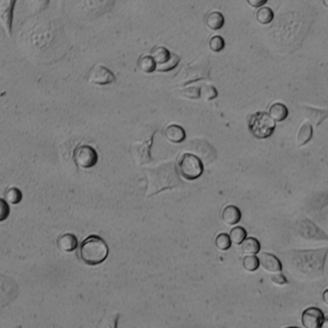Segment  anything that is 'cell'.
<instances>
[{"label": "cell", "mask_w": 328, "mask_h": 328, "mask_svg": "<svg viewBox=\"0 0 328 328\" xmlns=\"http://www.w3.org/2000/svg\"><path fill=\"white\" fill-rule=\"evenodd\" d=\"M249 130L254 137L258 139H265L273 135L275 129V121L269 113L265 111H257L249 118Z\"/></svg>", "instance_id": "4"}, {"label": "cell", "mask_w": 328, "mask_h": 328, "mask_svg": "<svg viewBox=\"0 0 328 328\" xmlns=\"http://www.w3.org/2000/svg\"><path fill=\"white\" fill-rule=\"evenodd\" d=\"M324 319L323 312L317 307H309L301 315V323L304 328H320Z\"/></svg>", "instance_id": "10"}, {"label": "cell", "mask_w": 328, "mask_h": 328, "mask_svg": "<svg viewBox=\"0 0 328 328\" xmlns=\"http://www.w3.org/2000/svg\"><path fill=\"white\" fill-rule=\"evenodd\" d=\"M231 241L227 233H220L215 239V245L220 251H228L231 247Z\"/></svg>", "instance_id": "29"}, {"label": "cell", "mask_w": 328, "mask_h": 328, "mask_svg": "<svg viewBox=\"0 0 328 328\" xmlns=\"http://www.w3.org/2000/svg\"><path fill=\"white\" fill-rule=\"evenodd\" d=\"M303 112L312 126L319 127V125L328 117L327 109H317L309 106L303 107Z\"/></svg>", "instance_id": "12"}, {"label": "cell", "mask_w": 328, "mask_h": 328, "mask_svg": "<svg viewBox=\"0 0 328 328\" xmlns=\"http://www.w3.org/2000/svg\"><path fill=\"white\" fill-rule=\"evenodd\" d=\"M269 114L275 122H281L288 117L289 110L282 103H273L269 109Z\"/></svg>", "instance_id": "17"}, {"label": "cell", "mask_w": 328, "mask_h": 328, "mask_svg": "<svg viewBox=\"0 0 328 328\" xmlns=\"http://www.w3.org/2000/svg\"><path fill=\"white\" fill-rule=\"evenodd\" d=\"M164 136L165 137L173 143H182L184 141L186 134L183 128L179 126V125H170L165 129L164 131Z\"/></svg>", "instance_id": "15"}, {"label": "cell", "mask_w": 328, "mask_h": 328, "mask_svg": "<svg viewBox=\"0 0 328 328\" xmlns=\"http://www.w3.org/2000/svg\"><path fill=\"white\" fill-rule=\"evenodd\" d=\"M138 67L142 72L152 73L155 71L156 64L151 56L146 55V56H142L138 60Z\"/></svg>", "instance_id": "21"}, {"label": "cell", "mask_w": 328, "mask_h": 328, "mask_svg": "<svg viewBox=\"0 0 328 328\" xmlns=\"http://www.w3.org/2000/svg\"><path fill=\"white\" fill-rule=\"evenodd\" d=\"M271 280H272V282L273 284L278 285V286H283V285H287L288 284L287 278L281 273H273L271 275Z\"/></svg>", "instance_id": "34"}, {"label": "cell", "mask_w": 328, "mask_h": 328, "mask_svg": "<svg viewBox=\"0 0 328 328\" xmlns=\"http://www.w3.org/2000/svg\"><path fill=\"white\" fill-rule=\"evenodd\" d=\"M218 96L217 90L209 84H203L200 88V98L202 100L210 101Z\"/></svg>", "instance_id": "23"}, {"label": "cell", "mask_w": 328, "mask_h": 328, "mask_svg": "<svg viewBox=\"0 0 328 328\" xmlns=\"http://www.w3.org/2000/svg\"><path fill=\"white\" fill-rule=\"evenodd\" d=\"M243 268L246 270L247 272H255L256 270H258L259 266H260V262H259V258L255 255H247L243 259Z\"/></svg>", "instance_id": "27"}, {"label": "cell", "mask_w": 328, "mask_h": 328, "mask_svg": "<svg viewBox=\"0 0 328 328\" xmlns=\"http://www.w3.org/2000/svg\"><path fill=\"white\" fill-rule=\"evenodd\" d=\"M181 61V58L175 53H172L170 58L163 63V64H156V68L155 70L157 71H160V72H167V71H170L174 69L179 63Z\"/></svg>", "instance_id": "22"}, {"label": "cell", "mask_w": 328, "mask_h": 328, "mask_svg": "<svg viewBox=\"0 0 328 328\" xmlns=\"http://www.w3.org/2000/svg\"><path fill=\"white\" fill-rule=\"evenodd\" d=\"M89 82L93 85L98 86H106L115 81L114 74L109 70L108 67L102 65V64H96L94 65L89 73Z\"/></svg>", "instance_id": "9"}, {"label": "cell", "mask_w": 328, "mask_h": 328, "mask_svg": "<svg viewBox=\"0 0 328 328\" xmlns=\"http://www.w3.org/2000/svg\"><path fill=\"white\" fill-rule=\"evenodd\" d=\"M273 10L269 7H261L256 13V18L259 23L261 24H269L273 21Z\"/></svg>", "instance_id": "24"}, {"label": "cell", "mask_w": 328, "mask_h": 328, "mask_svg": "<svg viewBox=\"0 0 328 328\" xmlns=\"http://www.w3.org/2000/svg\"><path fill=\"white\" fill-rule=\"evenodd\" d=\"M209 46H210L211 51H213L215 53H218V52H221L225 48L226 43H225V39L222 36H213L210 39Z\"/></svg>", "instance_id": "30"}, {"label": "cell", "mask_w": 328, "mask_h": 328, "mask_svg": "<svg viewBox=\"0 0 328 328\" xmlns=\"http://www.w3.org/2000/svg\"><path fill=\"white\" fill-rule=\"evenodd\" d=\"M182 95L189 99H198L200 98V88L198 87L186 88L182 91Z\"/></svg>", "instance_id": "32"}, {"label": "cell", "mask_w": 328, "mask_h": 328, "mask_svg": "<svg viewBox=\"0 0 328 328\" xmlns=\"http://www.w3.org/2000/svg\"><path fill=\"white\" fill-rule=\"evenodd\" d=\"M17 1L18 0H0V26L8 37L13 35L14 10Z\"/></svg>", "instance_id": "7"}, {"label": "cell", "mask_w": 328, "mask_h": 328, "mask_svg": "<svg viewBox=\"0 0 328 328\" xmlns=\"http://www.w3.org/2000/svg\"><path fill=\"white\" fill-rule=\"evenodd\" d=\"M247 2L254 8H260L264 6L268 0H247Z\"/></svg>", "instance_id": "35"}, {"label": "cell", "mask_w": 328, "mask_h": 328, "mask_svg": "<svg viewBox=\"0 0 328 328\" xmlns=\"http://www.w3.org/2000/svg\"><path fill=\"white\" fill-rule=\"evenodd\" d=\"M297 231L300 236L307 240H328L327 234L319 226L310 221L309 219L303 218L300 220L297 225Z\"/></svg>", "instance_id": "6"}, {"label": "cell", "mask_w": 328, "mask_h": 328, "mask_svg": "<svg viewBox=\"0 0 328 328\" xmlns=\"http://www.w3.org/2000/svg\"><path fill=\"white\" fill-rule=\"evenodd\" d=\"M50 0H26L28 8L32 14H40L47 8Z\"/></svg>", "instance_id": "26"}, {"label": "cell", "mask_w": 328, "mask_h": 328, "mask_svg": "<svg viewBox=\"0 0 328 328\" xmlns=\"http://www.w3.org/2000/svg\"><path fill=\"white\" fill-rule=\"evenodd\" d=\"M229 238L231 243L235 245H241L247 238V231L242 227H235L230 230Z\"/></svg>", "instance_id": "25"}, {"label": "cell", "mask_w": 328, "mask_h": 328, "mask_svg": "<svg viewBox=\"0 0 328 328\" xmlns=\"http://www.w3.org/2000/svg\"><path fill=\"white\" fill-rule=\"evenodd\" d=\"M322 1H323V4L328 8V0H322Z\"/></svg>", "instance_id": "38"}, {"label": "cell", "mask_w": 328, "mask_h": 328, "mask_svg": "<svg viewBox=\"0 0 328 328\" xmlns=\"http://www.w3.org/2000/svg\"><path fill=\"white\" fill-rule=\"evenodd\" d=\"M79 255L85 264L96 266L103 263L107 259L109 255V247L103 238L91 235L83 241Z\"/></svg>", "instance_id": "3"}, {"label": "cell", "mask_w": 328, "mask_h": 328, "mask_svg": "<svg viewBox=\"0 0 328 328\" xmlns=\"http://www.w3.org/2000/svg\"><path fill=\"white\" fill-rule=\"evenodd\" d=\"M58 247L64 253H72L78 247V239L74 234L65 233L58 239Z\"/></svg>", "instance_id": "16"}, {"label": "cell", "mask_w": 328, "mask_h": 328, "mask_svg": "<svg viewBox=\"0 0 328 328\" xmlns=\"http://www.w3.org/2000/svg\"><path fill=\"white\" fill-rule=\"evenodd\" d=\"M242 213L235 206H228L222 212V220L228 226H234L240 222Z\"/></svg>", "instance_id": "13"}, {"label": "cell", "mask_w": 328, "mask_h": 328, "mask_svg": "<svg viewBox=\"0 0 328 328\" xmlns=\"http://www.w3.org/2000/svg\"><path fill=\"white\" fill-rule=\"evenodd\" d=\"M22 200V192L17 187H11L5 192V200L11 204H18Z\"/></svg>", "instance_id": "28"}, {"label": "cell", "mask_w": 328, "mask_h": 328, "mask_svg": "<svg viewBox=\"0 0 328 328\" xmlns=\"http://www.w3.org/2000/svg\"><path fill=\"white\" fill-rule=\"evenodd\" d=\"M74 161L84 169L91 168L98 161L97 152L91 146H79L74 152Z\"/></svg>", "instance_id": "8"}, {"label": "cell", "mask_w": 328, "mask_h": 328, "mask_svg": "<svg viewBox=\"0 0 328 328\" xmlns=\"http://www.w3.org/2000/svg\"><path fill=\"white\" fill-rule=\"evenodd\" d=\"M261 245L257 239L254 237H249L244 240V242L241 244V250L243 254L247 255H257L260 252Z\"/></svg>", "instance_id": "19"}, {"label": "cell", "mask_w": 328, "mask_h": 328, "mask_svg": "<svg viewBox=\"0 0 328 328\" xmlns=\"http://www.w3.org/2000/svg\"><path fill=\"white\" fill-rule=\"evenodd\" d=\"M206 23H207L208 27L211 30L217 31L224 26L225 18L222 13L214 11L208 15V17L206 18Z\"/></svg>", "instance_id": "18"}, {"label": "cell", "mask_w": 328, "mask_h": 328, "mask_svg": "<svg viewBox=\"0 0 328 328\" xmlns=\"http://www.w3.org/2000/svg\"><path fill=\"white\" fill-rule=\"evenodd\" d=\"M328 255V246L311 250H293L289 255L292 273L301 279H316L322 276Z\"/></svg>", "instance_id": "2"}, {"label": "cell", "mask_w": 328, "mask_h": 328, "mask_svg": "<svg viewBox=\"0 0 328 328\" xmlns=\"http://www.w3.org/2000/svg\"><path fill=\"white\" fill-rule=\"evenodd\" d=\"M258 258L260 265L266 272L271 273H281L282 264L275 255L269 253H262Z\"/></svg>", "instance_id": "11"}, {"label": "cell", "mask_w": 328, "mask_h": 328, "mask_svg": "<svg viewBox=\"0 0 328 328\" xmlns=\"http://www.w3.org/2000/svg\"><path fill=\"white\" fill-rule=\"evenodd\" d=\"M10 207L8 202L3 199H0V222L5 221L9 217Z\"/></svg>", "instance_id": "33"}, {"label": "cell", "mask_w": 328, "mask_h": 328, "mask_svg": "<svg viewBox=\"0 0 328 328\" xmlns=\"http://www.w3.org/2000/svg\"><path fill=\"white\" fill-rule=\"evenodd\" d=\"M54 40V24L39 14L27 18L18 31L19 46L32 54H42Z\"/></svg>", "instance_id": "1"}, {"label": "cell", "mask_w": 328, "mask_h": 328, "mask_svg": "<svg viewBox=\"0 0 328 328\" xmlns=\"http://www.w3.org/2000/svg\"><path fill=\"white\" fill-rule=\"evenodd\" d=\"M287 328H300V327H296V326H291V327H287Z\"/></svg>", "instance_id": "39"}, {"label": "cell", "mask_w": 328, "mask_h": 328, "mask_svg": "<svg viewBox=\"0 0 328 328\" xmlns=\"http://www.w3.org/2000/svg\"><path fill=\"white\" fill-rule=\"evenodd\" d=\"M322 301L326 305H328V289L322 293Z\"/></svg>", "instance_id": "36"}, {"label": "cell", "mask_w": 328, "mask_h": 328, "mask_svg": "<svg viewBox=\"0 0 328 328\" xmlns=\"http://www.w3.org/2000/svg\"><path fill=\"white\" fill-rule=\"evenodd\" d=\"M117 320L118 316L115 314H111L101 320L99 328H117Z\"/></svg>", "instance_id": "31"}, {"label": "cell", "mask_w": 328, "mask_h": 328, "mask_svg": "<svg viewBox=\"0 0 328 328\" xmlns=\"http://www.w3.org/2000/svg\"><path fill=\"white\" fill-rule=\"evenodd\" d=\"M179 170L182 178L188 181H194L200 178L203 172V165L197 155L184 154L179 161Z\"/></svg>", "instance_id": "5"}, {"label": "cell", "mask_w": 328, "mask_h": 328, "mask_svg": "<svg viewBox=\"0 0 328 328\" xmlns=\"http://www.w3.org/2000/svg\"><path fill=\"white\" fill-rule=\"evenodd\" d=\"M312 137H313V126L308 121H304L298 131L297 137H296V144L298 147H302L309 142Z\"/></svg>", "instance_id": "14"}, {"label": "cell", "mask_w": 328, "mask_h": 328, "mask_svg": "<svg viewBox=\"0 0 328 328\" xmlns=\"http://www.w3.org/2000/svg\"><path fill=\"white\" fill-rule=\"evenodd\" d=\"M171 52L164 46H155L151 52V57L156 64H163L171 56Z\"/></svg>", "instance_id": "20"}, {"label": "cell", "mask_w": 328, "mask_h": 328, "mask_svg": "<svg viewBox=\"0 0 328 328\" xmlns=\"http://www.w3.org/2000/svg\"><path fill=\"white\" fill-rule=\"evenodd\" d=\"M320 328H328V319H324V321H323V323H322V325Z\"/></svg>", "instance_id": "37"}]
</instances>
